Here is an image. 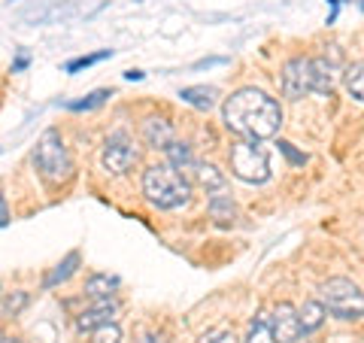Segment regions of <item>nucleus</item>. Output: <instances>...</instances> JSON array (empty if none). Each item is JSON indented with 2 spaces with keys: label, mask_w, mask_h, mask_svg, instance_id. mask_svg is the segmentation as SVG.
Returning <instances> with one entry per match:
<instances>
[{
  "label": "nucleus",
  "mask_w": 364,
  "mask_h": 343,
  "mask_svg": "<svg viewBox=\"0 0 364 343\" xmlns=\"http://www.w3.org/2000/svg\"><path fill=\"white\" fill-rule=\"evenodd\" d=\"M222 119H225V128L237 134L240 140L261 143L277 137L282 125V107L261 88H240L225 100Z\"/></svg>",
  "instance_id": "1"
},
{
  "label": "nucleus",
  "mask_w": 364,
  "mask_h": 343,
  "mask_svg": "<svg viewBox=\"0 0 364 343\" xmlns=\"http://www.w3.org/2000/svg\"><path fill=\"white\" fill-rule=\"evenodd\" d=\"M143 194L158 210H179L191 201V182L170 164H152L143 170Z\"/></svg>",
  "instance_id": "2"
},
{
  "label": "nucleus",
  "mask_w": 364,
  "mask_h": 343,
  "mask_svg": "<svg viewBox=\"0 0 364 343\" xmlns=\"http://www.w3.org/2000/svg\"><path fill=\"white\" fill-rule=\"evenodd\" d=\"M33 167L37 174L43 176L46 186H61L73 176V158H70V149H67L64 137L49 128L40 140H37V149H33Z\"/></svg>",
  "instance_id": "3"
},
{
  "label": "nucleus",
  "mask_w": 364,
  "mask_h": 343,
  "mask_svg": "<svg viewBox=\"0 0 364 343\" xmlns=\"http://www.w3.org/2000/svg\"><path fill=\"white\" fill-rule=\"evenodd\" d=\"M322 304L337 319H361L364 316V292L346 277H331L322 285Z\"/></svg>",
  "instance_id": "4"
},
{
  "label": "nucleus",
  "mask_w": 364,
  "mask_h": 343,
  "mask_svg": "<svg viewBox=\"0 0 364 343\" xmlns=\"http://www.w3.org/2000/svg\"><path fill=\"white\" fill-rule=\"evenodd\" d=\"M228 162H231V170L237 179L243 182H252V186H261V182L270 179V162H267V152L261 149L258 143L252 140H240L231 146L228 152Z\"/></svg>",
  "instance_id": "5"
},
{
  "label": "nucleus",
  "mask_w": 364,
  "mask_h": 343,
  "mask_svg": "<svg viewBox=\"0 0 364 343\" xmlns=\"http://www.w3.org/2000/svg\"><path fill=\"white\" fill-rule=\"evenodd\" d=\"M140 162V146H136L128 134H112L107 137L104 143V152H100V164H104L107 174L112 176H124L128 170Z\"/></svg>",
  "instance_id": "6"
},
{
  "label": "nucleus",
  "mask_w": 364,
  "mask_h": 343,
  "mask_svg": "<svg viewBox=\"0 0 364 343\" xmlns=\"http://www.w3.org/2000/svg\"><path fill=\"white\" fill-rule=\"evenodd\" d=\"M282 95L289 100H301L313 95V58H291L282 67Z\"/></svg>",
  "instance_id": "7"
},
{
  "label": "nucleus",
  "mask_w": 364,
  "mask_h": 343,
  "mask_svg": "<svg viewBox=\"0 0 364 343\" xmlns=\"http://www.w3.org/2000/svg\"><path fill=\"white\" fill-rule=\"evenodd\" d=\"M270 325H273V340H277V343H298L301 334H304L301 319H298V310H294L289 301H282V304L273 307Z\"/></svg>",
  "instance_id": "8"
},
{
  "label": "nucleus",
  "mask_w": 364,
  "mask_h": 343,
  "mask_svg": "<svg viewBox=\"0 0 364 343\" xmlns=\"http://www.w3.org/2000/svg\"><path fill=\"white\" fill-rule=\"evenodd\" d=\"M116 316H119V304L116 301H109V298H100L95 307H88V310H82L76 316V331H95L100 325H109V322H116Z\"/></svg>",
  "instance_id": "9"
},
{
  "label": "nucleus",
  "mask_w": 364,
  "mask_h": 343,
  "mask_svg": "<svg viewBox=\"0 0 364 343\" xmlns=\"http://www.w3.org/2000/svg\"><path fill=\"white\" fill-rule=\"evenodd\" d=\"M143 140L152 146V149H167L170 143L176 140V131H173V125H170L167 119H146L143 122Z\"/></svg>",
  "instance_id": "10"
},
{
  "label": "nucleus",
  "mask_w": 364,
  "mask_h": 343,
  "mask_svg": "<svg viewBox=\"0 0 364 343\" xmlns=\"http://www.w3.org/2000/svg\"><path fill=\"white\" fill-rule=\"evenodd\" d=\"M337 83V67L328 58H313V95H331Z\"/></svg>",
  "instance_id": "11"
},
{
  "label": "nucleus",
  "mask_w": 364,
  "mask_h": 343,
  "mask_svg": "<svg viewBox=\"0 0 364 343\" xmlns=\"http://www.w3.org/2000/svg\"><path fill=\"white\" fill-rule=\"evenodd\" d=\"M164 152H167V164L176 167L179 174H195V170H198V162H195V155H191V146L173 140Z\"/></svg>",
  "instance_id": "12"
},
{
  "label": "nucleus",
  "mask_w": 364,
  "mask_h": 343,
  "mask_svg": "<svg viewBox=\"0 0 364 343\" xmlns=\"http://www.w3.org/2000/svg\"><path fill=\"white\" fill-rule=\"evenodd\" d=\"M119 292V277H109V273H91L85 280V295L88 298H112Z\"/></svg>",
  "instance_id": "13"
},
{
  "label": "nucleus",
  "mask_w": 364,
  "mask_h": 343,
  "mask_svg": "<svg viewBox=\"0 0 364 343\" xmlns=\"http://www.w3.org/2000/svg\"><path fill=\"white\" fill-rule=\"evenodd\" d=\"M210 216L219 225H234V219H237V204L231 201V194H210Z\"/></svg>",
  "instance_id": "14"
},
{
  "label": "nucleus",
  "mask_w": 364,
  "mask_h": 343,
  "mask_svg": "<svg viewBox=\"0 0 364 343\" xmlns=\"http://www.w3.org/2000/svg\"><path fill=\"white\" fill-rule=\"evenodd\" d=\"M179 97L186 100V104H191L195 110H210L215 104V97H219V91H215L213 85H188L179 91Z\"/></svg>",
  "instance_id": "15"
},
{
  "label": "nucleus",
  "mask_w": 364,
  "mask_h": 343,
  "mask_svg": "<svg viewBox=\"0 0 364 343\" xmlns=\"http://www.w3.org/2000/svg\"><path fill=\"white\" fill-rule=\"evenodd\" d=\"M79 261H82V255H79L76 253V249H73V253L70 255H67L64 261H58V265H55L52 268V273H49V277H46V289H55V285H61V283H67V280H70L73 277V273H76V268H79Z\"/></svg>",
  "instance_id": "16"
},
{
  "label": "nucleus",
  "mask_w": 364,
  "mask_h": 343,
  "mask_svg": "<svg viewBox=\"0 0 364 343\" xmlns=\"http://www.w3.org/2000/svg\"><path fill=\"white\" fill-rule=\"evenodd\" d=\"M198 182H200V189L207 191V194H219V191H225V186H228V179H225V174L215 164H198Z\"/></svg>",
  "instance_id": "17"
},
{
  "label": "nucleus",
  "mask_w": 364,
  "mask_h": 343,
  "mask_svg": "<svg viewBox=\"0 0 364 343\" xmlns=\"http://www.w3.org/2000/svg\"><path fill=\"white\" fill-rule=\"evenodd\" d=\"M325 304L322 301H304V307L298 310V319H301V328H304V334H310V331H316L318 325L325 322Z\"/></svg>",
  "instance_id": "18"
},
{
  "label": "nucleus",
  "mask_w": 364,
  "mask_h": 343,
  "mask_svg": "<svg viewBox=\"0 0 364 343\" xmlns=\"http://www.w3.org/2000/svg\"><path fill=\"white\" fill-rule=\"evenodd\" d=\"M343 85H346V91H349L352 97L364 104V61H355V64H349V67H346Z\"/></svg>",
  "instance_id": "19"
},
{
  "label": "nucleus",
  "mask_w": 364,
  "mask_h": 343,
  "mask_svg": "<svg viewBox=\"0 0 364 343\" xmlns=\"http://www.w3.org/2000/svg\"><path fill=\"white\" fill-rule=\"evenodd\" d=\"M243 343H277L273 340V325H270V316H258L249 322V331Z\"/></svg>",
  "instance_id": "20"
},
{
  "label": "nucleus",
  "mask_w": 364,
  "mask_h": 343,
  "mask_svg": "<svg viewBox=\"0 0 364 343\" xmlns=\"http://www.w3.org/2000/svg\"><path fill=\"white\" fill-rule=\"evenodd\" d=\"M28 292H13V295H6L4 301H0V313L4 316H18L21 310L28 307Z\"/></svg>",
  "instance_id": "21"
},
{
  "label": "nucleus",
  "mask_w": 364,
  "mask_h": 343,
  "mask_svg": "<svg viewBox=\"0 0 364 343\" xmlns=\"http://www.w3.org/2000/svg\"><path fill=\"white\" fill-rule=\"evenodd\" d=\"M91 343H122V328L116 322L100 325V328L91 331Z\"/></svg>",
  "instance_id": "22"
},
{
  "label": "nucleus",
  "mask_w": 364,
  "mask_h": 343,
  "mask_svg": "<svg viewBox=\"0 0 364 343\" xmlns=\"http://www.w3.org/2000/svg\"><path fill=\"white\" fill-rule=\"evenodd\" d=\"M107 58H112V49H104V52H97V55H82V58H76V61L67 64L64 70L67 73H79V70H85V67L97 64V61H107Z\"/></svg>",
  "instance_id": "23"
},
{
  "label": "nucleus",
  "mask_w": 364,
  "mask_h": 343,
  "mask_svg": "<svg viewBox=\"0 0 364 343\" xmlns=\"http://www.w3.org/2000/svg\"><path fill=\"white\" fill-rule=\"evenodd\" d=\"M109 97V91L107 88H97V91H91V95L85 97V100H73V104H70V110H95V107H100V104H104V100Z\"/></svg>",
  "instance_id": "24"
},
{
  "label": "nucleus",
  "mask_w": 364,
  "mask_h": 343,
  "mask_svg": "<svg viewBox=\"0 0 364 343\" xmlns=\"http://www.w3.org/2000/svg\"><path fill=\"white\" fill-rule=\"evenodd\" d=\"M198 343H240V340H237L234 331H225V328H219V331H210V334H203Z\"/></svg>",
  "instance_id": "25"
},
{
  "label": "nucleus",
  "mask_w": 364,
  "mask_h": 343,
  "mask_svg": "<svg viewBox=\"0 0 364 343\" xmlns=\"http://www.w3.org/2000/svg\"><path fill=\"white\" fill-rule=\"evenodd\" d=\"M279 152L286 155L291 164H306V155H304V152H298V149H294V146H291L289 140H279Z\"/></svg>",
  "instance_id": "26"
},
{
  "label": "nucleus",
  "mask_w": 364,
  "mask_h": 343,
  "mask_svg": "<svg viewBox=\"0 0 364 343\" xmlns=\"http://www.w3.org/2000/svg\"><path fill=\"white\" fill-rule=\"evenodd\" d=\"M136 343H167V340H164V334H155V331H146V334H143L140 340H136Z\"/></svg>",
  "instance_id": "27"
},
{
  "label": "nucleus",
  "mask_w": 364,
  "mask_h": 343,
  "mask_svg": "<svg viewBox=\"0 0 364 343\" xmlns=\"http://www.w3.org/2000/svg\"><path fill=\"white\" fill-rule=\"evenodd\" d=\"M9 222V210H6V198H4V191H0V228H4Z\"/></svg>",
  "instance_id": "28"
},
{
  "label": "nucleus",
  "mask_w": 364,
  "mask_h": 343,
  "mask_svg": "<svg viewBox=\"0 0 364 343\" xmlns=\"http://www.w3.org/2000/svg\"><path fill=\"white\" fill-rule=\"evenodd\" d=\"M25 67H28V55H18L16 64H13V70H25Z\"/></svg>",
  "instance_id": "29"
},
{
  "label": "nucleus",
  "mask_w": 364,
  "mask_h": 343,
  "mask_svg": "<svg viewBox=\"0 0 364 343\" xmlns=\"http://www.w3.org/2000/svg\"><path fill=\"white\" fill-rule=\"evenodd\" d=\"M124 76H128V79H143V73H140V70H128Z\"/></svg>",
  "instance_id": "30"
},
{
  "label": "nucleus",
  "mask_w": 364,
  "mask_h": 343,
  "mask_svg": "<svg viewBox=\"0 0 364 343\" xmlns=\"http://www.w3.org/2000/svg\"><path fill=\"white\" fill-rule=\"evenodd\" d=\"M0 343H21V340H18V337H4Z\"/></svg>",
  "instance_id": "31"
},
{
  "label": "nucleus",
  "mask_w": 364,
  "mask_h": 343,
  "mask_svg": "<svg viewBox=\"0 0 364 343\" xmlns=\"http://www.w3.org/2000/svg\"><path fill=\"white\" fill-rule=\"evenodd\" d=\"M361 9H364V0H361Z\"/></svg>",
  "instance_id": "32"
},
{
  "label": "nucleus",
  "mask_w": 364,
  "mask_h": 343,
  "mask_svg": "<svg viewBox=\"0 0 364 343\" xmlns=\"http://www.w3.org/2000/svg\"><path fill=\"white\" fill-rule=\"evenodd\" d=\"M0 340H4V334H0Z\"/></svg>",
  "instance_id": "33"
}]
</instances>
